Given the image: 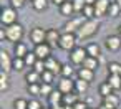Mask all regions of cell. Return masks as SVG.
<instances>
[{"mask_svg":"<svg viewBox=\"0 0 121 109\" xmlns=\"http://www.w3.org/2000/svg\"><path fill=\"white\" fill-rule=\"evenodd\" d=\"M98 30H99V22H98V20H95V18L86 20V22L80 27V30L76 32V38H80V40H86V38L96 35Z\"/></svg>","mask_w":121,"mask_h":109,"instance_id":"cell-1","label":"cell"},{"mask_svg":"<svg viewBox=\"0 0 121 109\" xmlns=\"http://www.w3.org/2000/svg\"><path fill=\"white\" fill-rule=\"evenodd\" d=\"M5 33H7V40L13 41L15 45L20 43L22 36H23V27L20 23H15V25H10L5 28Z\"/></svg>","mask_w":121,"mask_h":109,"instance_id":"cell-2","label":"cell"},{"mask_svg":"<svg viewBox=\"0 0 121 109\" xmlns=\"http://www.w3.org/2000/svg\"><path fill=\"white\" fill-rule=\"evenodd\" d=\"M58 46H60L61 50L71 53V51L76 48V35H73V33H63L61 38H60Z\"/></svg>","mask_w":121,"mask_h":109,"instance_id":"cell-3","label":"cell"},{"mask_svg":"<svg viewBox=\"0 0 121 109\" xmlns=\"http://www.w3.org/2000/svg\"><path fill=\"white\" fill-rule=\"evenodd\" d=\"M17 10L13 7H7L2 10V15H0V20L5 27H10V25H15L17 23Z\"/></svg>","mask_w":121,"mask_h":109,"instance_id":"cell-4","label":"cell"},{"mask_svg":"<svg viewBox=\"0 0 121 109\" xmlns=\"http://www.w3.org/2000/svg\"><path fill=\"white\" fill-rule=\"evenodd\" d=\"M86 20L83 17H75V18H70V22L65 23V33H73L76 35V32L80 30V27L85 23Z\"/></svg>","mask_w":121,"mask_h":109,"instance_id":"cell-5","label":"cell"},{"mask_svg":"<svg viewBox=\"0 0 121 109\" xmlns=\"http://www.w3.org/2000/svg\"><path fill=\"white\" fill-rule=\"evenodd\" d=\"M86 56H88L86 48H80V46H76V48L70 53V60H71L73 65H83V61L86 60Z\"/></svg>","mask_w":121,"mask_h":109,"instance_id":"cell-6","label":"cell"},{"mask_svg":"<svg viewBox=\"0 0 121 109\" xmlns=\"http://www.w3.org/2000/svg\"><path fill=\"white\" fill-rule=\"evenodd\" d=\"M30 40H32L35 45L45 43V40H47V30H43V28H40V27H35V28L30 32Z\"/></svg>","mask_w":121,"mask_h":109,"instance_id":"cell-7","label":"cell"},{"mask_svg":"<svg viewBox=\"0 0 121 109\" xmlns=\"http://www.w3.org/2000/svg\"><path fill=\"white\" fill-rule=\"evenodd\" d=\"M35 55H37V58L38 60H47V58H50V53H52V46L48 45V43H42V45H35Z\"/></svg>","mask_w":121,"mask_h":109,"instance_id":"cell-8","label":"cell"},{"mask_svg":"<svg viewBox=\"0 0 121 109\" xmlns=\"http://www.w3.org/2000/svg\"><path fill=\"white\" fill-rule=\"evenodd\" d=\"M0 66H2V71H5V73L13 69V60L10 58V55L5 50L0 51Z\"/></svg>","mask_w":121,"mask_h":109,"instance_id":"cell-9","label":"cell"},{"mask_svg":"<svg viewBox=\"0 0 121 109\" xmlns=\"http://www.w3.org/2000/svg\"><path fill=\"white\" fill-rule=\"evenodd\" d=\"M58 91H61L63 94H70L75 91V81H71V78H61V81L58 83Z\"/></svg>","mask_w":121,"mask_h":109,"instance_id":"cell-10","label":"cell"},{"mask_svg":"<svg viewBox=\"0 0 121 109\" xmlns=\"http://www.w3.org/2000/svg\"><path fill=\"white\" fill-rule=\"evenodd\" d=\"M109 5H111L109 0H96V4H95L96 17H104L108 13V10H109Z\"/></svg>","mask_w":121,"mask_h":109,"instance_id":"cell-11","label":"cell"},{"mask_svg":"<svg viewBox=\"0 0 121 109\" xmlns=\"http://www.w3.org/2000/svg\"><path fill=\"white\" fill-rule=\"evenodd\" d=\"M60 38H61V35L58 33V30L50 28V30H47V40H45V43H48V45L53 48V46H58Z\"/></svg>","mask_w":121,"mask_h":109,"instance_id":"cell-12","label":"cell"},{"mask_svg":"<svg viewBox=\"0 0 121 109\" xmlns=\"http://www.w3.org/2000/svg\"><path fill=\"white\" fill-rule=\"evenodd\" d=\"M106 48L109 51H118L121 48V36L119 35H109L106 38Z\"/></svg>","mask_w":121,"mask_h":109,"instance_id":"cell-13","label":"cell"},{"mask_svg":"<svg viewBox=\"0 0 121 109\" xmlns=\"http://www.w3.org/2000/svg\"><path fill=\"white\" fill-rule=\"evenodd\" d=\"M61 66H63V65H60L53 56H50V58L45 60V68H47L48 71L55 73V74H56V73H61Z\"/></svg>","mask_w":121,"mask_h":109,"instance_id":"cell-14","label":"cell"},{"mask_svg":"<svg viewBox=\"0 0 121 109\" xmlns=\"http://www.w3.org/2000/svg\"><path fill=\"white\" fill-rule=\"evenodd\" d=\"M63 97H65V94L56 89V91H53V93L48 96V101H50L52 107H55V106H61V104H63Z\"/></svg>","mask_w":121,"mask_h":109,"instance_id":"cell-15","label":"cell"},{"mask_svg":"<svg viewBox=\"0 0 121 109\" xmlns=\"http://www.w3.org/2000/svg\"><path fill=\"white\" fill-rule=\"evenodd\" d=\"M25 79H27L28 84H42V74H38V73L33 71V69H32L30 73H27Z\"/></svg>","mask_w":121,"mask_h":109,"instance_id":"cell-16","label":"cell"},{"mask_svg":"<svg viewBox=\"0 0 121 109\" xmlns=\"http://www.w3.org/2000/svg\"><path fill=\"white\" fill-rule=\"evenodd\" d=\"M9 88H10L9 73H5V71H0V91H2V93H5V91H9Z\"/></svg>","mask_w":121,"mask_h":109,"instance_id":"cell-17","label":"cell"},{"mask_svg":"<svg viewBox=\"0 0 121 109\" xmlns=\"http://www.w3.org/2000/svg\"><path fill=\"white\" fill-rule=\"evenodd\" d=\"M86 53H88V56L99 58V55H101V48H99L98 43H90V45L86 46Z\"/></svg>","mask_w":121,"mask_h":109,"instance_id":"cell-18","label":"cell"},{"mask_svg":"<svg viewBox=\"0 0 121 109\" xmlns=\"http://www.w3.org/2000/svg\"><path fill=\"white\" fill-rule=\"evenodd\" d=\"M78 78L80 79H83V81H93V78H95V71H91V69H86V68H80V71H78Z\"/></svg>","mask_w":121,"mask_h":109,"instance_id":"cell-19","label":"cell"},{"mask_svg":"<svg viewBox=\"0 0 121 109\" xmlns=\"http://www.w3.org/2000/svg\"><path fill=\"white\" fill-rule=\"evenodd\" d=\"M88 88H90V83L88 81H83V79H76L75 81V91L78 93V94H85L86 91H88Z\"/></svg>","mask_w":121,"mask_h":109,"instance_id":"cell-20","label":"cell"},{"mask_svg":"<svg viewBox=\"0 0 121 109\" xmlns=\"http://www.w3.org/2000/svg\"><path fill=\"white\" fill-rule=\"evenodd\" d=\"M28 55V48H27V45L25 43H17L15 45V58H25Z\"/></svg>","mask_w":121,"mask_h":109,"instance_id":"cell-21","label":"cell"},{"mask_svg":"<svg viewBox=\"0 0 121 109\" xmlns=\"http://www.w3.org/2000/svg\"><path fill=\"white\" fill-rule=\"evenodd\" d=\"M60 13L63 17H71L75 13V8H73V4L71 2H65L61 7H60Z\"/></svg>","mask_w":121,"mask_h":109,"instance_id":"cell-22","label":"cell"},{"mask_svg":"<svg viewBox=\"0 0 121 109\" xmlns=\"http://www.w3.org/2000/svg\"><path fill=\"white\" fill-rule=\"evenodd\" d=\"M83 68H86V69H91V71H95L96 68H98V58H93V56H86V60L83 61V65H81Z\"/></svg>","mask_w":121,"mask_h":109,"instance_id":"cell-23","label":"cell"},{"mask_svg":"<svg viewBox=\"0 0 121 109\" xmlns=\"http://www.w3.org/2000/svg\"><path fill=\"white\" fill-rule=\"evenodd\" d=\"M106 81L109 83V86H111V88H113L114 91L121 89V76H116V74H109Z\"/></svg>","mask_w":121,"mask_h":109,"instance_id":"cell-24","label":"cell"},{"mask_svg":"<svg viewBox=\"0 0 121 109\" xmlns=\"http://www.w3.org/2000/svg\"><path fill=\"white\" fill-rule=\"evenodd\" d=\"M113 88L109 86V83L108 81H104V83H101L99 84V94L103 96V97H106V96H109V94H113Z\"/></svg>","mask_w":121,"mask_h":109,"instance_id":"cell-25","label":"cell"},{"mask_svg":"<svg viewBox=\"0 0 121 109\" xmlns=\"http://www.w3.org/2000/svg\"><path fill=\"white\" fill-rule=\"evenodd\" d=\"M78 102V96L76 94H73V93H70V94H65V97H63V106H75Z\"/></svg>","mask_w":121,"mask_h":109,"instance_id":"cell-26","label":"cell"},{"mask_svg":"<svg viewBox=\"0 0 121 109\" xmlns=\"http://www.w3.org/2000/svg\"><path fill=\"white\" fill-rule=\"evenodd\" d=\"M108 69H109V74H116V76H121V63L111 61V63L108 65Z\"/></svg>","mask_w":121,"mask_h":109,"instance_id":"cell-27","label":"cell"},{"mask_svg":"<svg viewBox=\"0 0 121 109\" xmlns=\"http://www.w3.org/2000/svg\"><path fill=\"white\" fill-rule=\"evenodd\" d=\"M32 7L35 10L42 12V10H45L48 7V0H32Z\"/></svg>","mask_w":121,"mask_h":109,"instance_id":"cell-28","label":"cell"},{"mask_svg":"<svg viewBox=\"0 0 121 109\" xmlns=\"http://www.w3.org/2000/svg\"><path fill=\"white\" fill-rule=\"evenodd\" d=\"M83 17L86 20H91L93 17H96V12H95V5H86L83 8Z\"/></svg>","mask_w":121,"mask_h":109,"instance_id":"cell-29","label":"cell"},{"mask_svg":"<svg viewBox=\"0 0 121 109\" xmlns=\"http://www.w3.org/2000/svg\"><path fill=\"white\" fill-rule=\"evenodd\" d=\"M23 60H25V65H27V66H32V68H33V66H35V63L38 61V58H37L35 51H30V53H28Z\"/></svg>","mask_w":121,"mask_h":109,"instance_id":"cell-30","label":"cell"},{"mask_svg":"<svg viewBox=\"0 0 121 109\" xmlns=\"http://www.w3.org/2000/svg\"><path fill=\"white\" fill-rule=\"evenodd\" d=\"M13 109H28V101L23 97H18L13 101Z\"/></svg>","mask_w":121,"mask_h":109,"instance_id":"cell-31","label":"cell"},{"mask_svg":"<svg viewBox=\"0 0 121 109\" xmlns=\"http://www.w3.org/2000/svg\"><path fill=\"white\" fill-rule=\"evenodd\" d=\"M53 78H55V73L45 69V73L42 74V83H47V84H52L53 83Z\"/></svg>","mask_w":121,"mask_h":109,"instance_id":"cell-32","label":"cell"},{"mask_svg":"<svg viewBox=\"0 0 121 109\" xmlns=\"http://www.w3.org/2000/svg\"><path fill=\"white\" fill-rule=\"evenodd\" d=\"M71 4H73L75 12H81V13H83V8L86 7V2H85V0H71Z\"/></svg>","mask_w":121,"mask_h":109,"instance_id":"cell-33","label":"cell"},{"mask_svg":"<svg viewBox=\"0 0 121 109\" xmlns=\"http://www.w3.org/2000/svg\"><path fill=\"white\" fill-rule=\"evenodd\" d=\"M119 12H121V8L118 7V4H116V2H111L109 10H108V15H109V17H118Z\"/></svg>","mask_w":121,"mask_h":109,"instance_id":"cell-34","label":"cell"},{"mask_svg":"<svg viewBox=\"0 0 121 109\" xmlns=\"http://www.w3.org/2000/svg\"><path fill=\"white\" fill-rule=\"evenodd\" d=\"M25 66L27 65H25V60L23 58H13V69L15 71H22Z\"/></svg>","mask_w":121,"mask_h":109,"instance_id":"cell-35","label":"cell"},{"mask_svg":"<svg viewBox=\"0 0 121 109\" xmlns=\"http://www.w3.org/2000/svg\"><path fill=\"white\" fill-rule=\"evenodd\" d=\"M27 91H28L30 94H33V96L42 94V84H28V86H27Z\"/></svg>","mask_w":121,"mask_h":109,"instance_id":"cell-36","label":"cell"},{"mask_svg":"<svg viewBox=\"0 0 121 109\" xmlns=\"http://www.w3.org/2000/svg\"><path fill=\"white\" fill-rule=\"evenodd\" d=\"M45 69H47V68H45V61H43V60H38V61L35 63V66H33V71H37L38 74H43Z\"/></svg>","mask_w":121,"mask_h":109,"instance_id":"cell-37","label":"cell"},{"mask_svg":"<svg viewBox=\"0 0 121 109\" xmlns=\"http://www.w3.org/2000/svg\"><path fill=\"white\" fill-rule=\"evenodd\" d=\"M61 74H63V78H71L73 68H71L70 65H63V66H61Z\"/></svg>","mask_w":121,"mask_h":109,"instance_id":"cell-38","label":"cell"},{"mask_svg":"<svg viewBox=\"0 0 121 109\" xmlns=\"http://www.w3.org/2000/svg\"><path fill=\"white\" fill-rule=\"evenodd\" d=\"M52 93H53V89H52V84L42 83V94H45V96H50Z\"/></svg>","mask_w":121,"mask_h":109,"instance_id":"cell-39","label":"cell"},{"mask_svg":"<svg viewBox=\"0 0 121 109\" xmlns=\"http://www.w3.org/2000/svg\"><path fill=\"white\" fill-rule=\"evenodd\" d=\"M28 109H43V106L40 104L38 99H32V101H28Z\"/></svg>","mask_w":121,"mask_h":109,"instance_id":"cell-40","label":"cell"},{"mask_svg":"<svg viewBox=\"0 0 121 109\" xmlns=\"http://www.w3.org/2000/svg\"><path fill=\"white\" fill-rule=\"evenodd\" d=\"M10 5L17 10V8H22L25 5V0H10Z\"/></svg>","mask_w":121,"mask_h":109,"instance_id":"cell-41","label":"cell"},{"mask_svg":"<svg viewBox=\"0 0 121 109\" xmlns=\"http://www.w3.org/2000/svg\"><path fill=\"white\" fill-rule=\"evenodd\" d=\"M73 109H88V106H86V102H83V101H78V102L73 106Z\"/></svg>","mask_w":121,"mask_h":109,"instance_id":"cell-42","label":"cell"},{"mask_svg":"<svg viewBox=\"0 0 121 109\" xmlns=\"http://www.w3.org/2000/svg\"><path fill=\"white\" fill-rule=\"evenodd\" d=\"M52 2H53L55 5H60V7H61V5H63V4L66 2V0H52Z\"/></svg>","mask_w":121,"mask_h":109,"instance_id":"cell-43","label":"cell"},{"mask_svg":"<svg viewBox=\"0 0 121 109\" xmlns=\"http://www.w3.org/2000/svg\"><path fill=\"white\" fill-rule=\"evenodd\" d=\"M0 38H2V40H4V38H7V33H5V30H4V28L0 30Z\"/></svg>","mask_w":121,"mask_h":109,"instance_id":"cell-44","label":"cell"},{"mask_svg":"<svg viewBox=\"0 0 121 109\" xmlns=\"http://www.w3.org/2000/svg\"><path fill=\"white\" fill-rule=\"evenodd\" d=\"M85 2H86V5H95L96 0H85Z\"/></svg>","mask_w":121,"mask_h":109,"instance_id":"cell-45","label":"cell"},{"mask_svg":"<svg viewBox=\"0 0 121 109\" xmlns=\"http://www.w3.org/2000/svg\"><path fill=\"white\" fill-rule=\"evenodd\" d=\"M118 35H119V36H121V23H119V25H118Z\"/></svg>","mask_w":121,"mask_h":109,"instance_id":"cell-46","label":"cell"},{"mask_svg":"<svg viewBox=\"0 0 121 109\" xmlns=\"http://www.w3.org/2000/svg\"><path fill=\"white\" fill-rule=\"evenodd\" d=\"M114 2H116V4H118V7L121 8V0H114Z\"/></svg>","mask_w":121,"mask_h":109,"instance_id":"cell-47","label":"cell"},{"mask_svg":"<svg viewBox=\"0 0 121 109\" xmlns=\"http://www.w3.org/2000/svg\"><path fill=\"white\" fill-rule=\"evenodd\" d=\"M43 109H48V107H43Z\"/></svg>","mask_w":121,"mask_h":109,"instance_id":"cell-48","label":"cell"},{"mask_svg":"<svg viewBox=\"0 0 121 109\" xmlns=\"http://www.w3.org/2000/svg\"><path fill=\"white\" fill-rule=\"evenodd\" d=\"M30 2H32V0H30Z\"/></svg>","mask_w":121,"mask_h":109,"instance_id":"cell-49","label":"cell"}]
</instances>
